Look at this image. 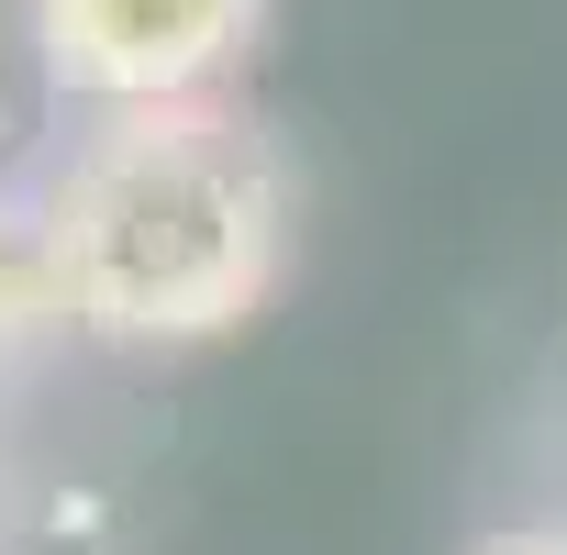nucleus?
<instances>
[{
    "label": "nucleus",
    "instance_id": "nucleus-1",
    "mask_svg": "<svg viewBox=\"0 0 567 555\" xmlns=\"http://www.w3.org/2000/svg\"><path fill=\"white\" fill-rule=\"evenodd\" d=\"M45 211L68 255V312L112 345L234 334L290 255V167L223 101L101 112Z\"/></svg>",
    "mask_w": 567,
    "mask_h": 555
},
{
    "label": "nucleus",
    "instance_id": "nucleus-2",
    "mask_svg": "<svg viewBox=\"0 0 567 555\" xmlns=\"http://www.w3.org/2000/svg\"><path fill=\"white\" fill-rule=\"evenodd\" d=\"M23 34L56 90L101 112L212 101V78L267 34V0H23Z\"/></svg>",
    "mask_w": 567,
    "mask_h": 555
},
{
    "label": "nucleus",
    "instance_id": "nucleus-3",
    "mask_svg": "<svg viewBox=\"0 0 567 555\" xmlns=\"http://www.w3.org/2000/svg\"><path fill=\"white\" fill-rule=\"evenodd\" d=\"M45 323H79L68 312V255H56V211H23L0 200V345H23Z\"/></svg>",
    "mask_w": 567,
    "mask_h": 555
},
{
    "label": "nucleus",
    "instance_id": "nucleus-4",
    "mask_svg": "<svg viewBox=\"0 0 567 555\" xmlns=\"http://www.w3.org/2000/svg\"><path fill=\"white\" fill-rule=\"evenodd\" d=\"M478 555H567V533H501V544H478Z\"/></svg>",
    "mask_w": 567,
    "mask_h": 555
},
{
    "label": "nucleus",
    "instance_id": "nucleus-5",
    "mask_svg": "<svg viewBox=\"0 0 567 555\" xmlns=\"http://www.w3.org/2000/svg\"><path fill=\"white\" fill-rule=\"evenodd\" d=\"M0 12H12V0H0Z\"/></svg>",
    "mask_w": 567,
    "mask_h": 555
}]
</instances>
